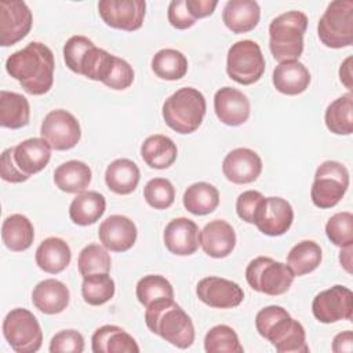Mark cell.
Masks as SVG:
<instances>
[{
    "mask_svg": "<svg viewBox=\"0 0 353 353\" xmlns=\"http://www.w3.org/2000/svg\"><path fill=\"white\" fill-rule=\"evenodd\" d=\"M54 54L40 41H32L6 61L7 73L30 95H43L54 84Z\"/></svg>",
    "mask_w": 353,
    "mask_h": 353,
    "instance_id": "6da1fadb",
    "label": "cell"
},
{
    "mask_svg": "<svg viewBox=\"0 0 353 353\" xmlns=\"http://www.w3.org/2000/svg\"><path fill=\"white\" fill-rule=\"evenodd\" d=\"M255 327L261 336L268 339L279 353H307L303 325L277 305L261 309L255 316Z\"/></svg>",
    "mask_w": 353,
    "mask_h": 353,
    "instance_id": "7a4b0ae2",
    "label": "cell"
},
{
    "mask_svg": "<svg viewBox=\"0 0 353 353\" xmlns=\"http://www.w3.org/2000/svg\"><path fill=\"white\" fill-rule=\"evenodd\" d=\"M145 323L153 334L179 349H188L194 342L193 321L172 298H161L146 306Z\"/></svg>",
    "mask_w": 353,
    "mask_h": 353,
    "instance_id": "3957f363",
    "label": "cell"
},
{
    "mask_svg": "<svg viewBox=\"0 0 353 353\" xmlns=\"http://www.w3.org/2000/svg\"><path fill=\"white\" fill-rule=\"evenodd\" d=\"M307 17L291 10L276 17L269 25V48L277 62L298 61L303 52Z\"/></svg>",
    "mask_w": 353,
    "mask_h": 353,
    "instance_id": "277c9868",
    "label": "cell"
},
{
    "mask_svg": "<svg viewBox=\"0 0 353 353\" xmlns=\"http://www.w3.org/2000/svg\"><path fill=\"white\" fill-rule=\"evenodd\" d=\"M205 110L204 95L193 87H182L164 101L161 114L171 130L192 134L201 125Z\"/></svg>",
    "mask_w": 353,
    "mask_h": 353,
    "instance_id": "5b68a950",
    "label": "cell"
},
{
    "mask_svg": "<svg viewBox=\"0 0 353 353\" xmlns=\"http://www.w3.org/2000/svg\"><path fill=\"white\" fill-rule=\"evenodd\" d=\"M294 273L287 263L274 261L269 256H256L245 268L248 285L261 294L276 296L285 294L292 281Z\"/></svg>",
    "mask_w": 353,
    "mask_h": 353,
    "instance_id": "8992f818",
    "label": "cell"
},
{
    "mask_svg": "<svg viewBox=\"0 0 353 353\" xmlns=\"http://www.w3.org/2000/svg\"><path fill=\"white\" fill-rule=\"evenodd\" d=\"M320 41L330 48H343L353 43V1L335 0L328 4L317 23Z\"/></svg>",
    "mask_w": 353,
    "mask_h": 353,
    "instance_id": "52a82bcc",
    "label": "cell"
},
{
    "mask_svg": "<svg viewBox=\"0 0 353 353\" xmlns=\"http://www.w3.org/2000/svg\"><path fill=\"white\" fill-rule=\"evenodd\" d=\"M349 188L347 168L335 160L321 163L314 174L310 189L312 203L319 208H332L345 196Z\"/></svg>",
    "mask_w": 353,
    "mask_h": 353,
    "instance_id": "ba28073f",
    "label": "cell"
},
{
    "mask_svg": "<svg viewBox=\"0 0 353 353\" xmlns=\"http://www.w3.org/2000/svg\"><path fill=\"white\" fill-rule=\"evenodd\" d=\"M3 335L17 353H34L43 343V331L36 316L23 307L7 313L3 320Z\"/></svg>",
    "mask_w": 353,
    "mask_h": 353,
    "instance_id": "9c48e42d",
    "label": "cell"
},
{
    "mask_svg": "<svg viewBox=\"0 0 353 353\" xmlns=\"http://www.w3.org/2000/svg\"><path fill=\"white\" fill-rule=\"evenodd\" d=\"M226 72L239 84L256 83L265 72V58L258 43L240 40L232 44L226 58Z\"/></svg>",
    "mask_w": 353,
    "mask_h": 353,
    "instance_id": "30bf717a",
    "label": "cell"
},
{
    "mask_svg": "<svg viewBox=\"0 0 353 353\" xmlns=\"http://www.w3.org/2000/svg\"><path fill=\"white\" fill-rule=\"evenodd\" d=\"M41 138L55 150H69L81 138V128L77 119L68 110L55 109L46 114L41 127Z\"/></svg>",
    "mask_w": 353,
    "mask_h": 353,
    "instance_id": "8fae6325",
    "label": "cell"
},
{
    "mask_svg": "<svg viewBox=\"0 0 353 353\" xmlns=\"http://www.w3.org/2000/svg\"><path fill=\"white\" fill-rule=\"evenodd\" d=\"M313 316L324 324L352 320L353 292L345 285H332L319 292L312 302Z\"/></svg>",
    "mask_w": 353,
    "mask_h": 353,
    "instance_id": "7c38bea8",
    "label": "cell"
},
{
    "mask_svg": "<svg viewBox=\"0 0 353 353\" xmlns=\"http://www.w3.org/2000/svg\"><path fill=\"white\" fill-rule=\"evenodd\" d=\"M33 15L25 1H0V46L10 47L21 41L32 29Z\"/></svg>",
    "mask_w": 353,
    "mask_h": 353,
    "instance_id": "4fadbf2b",
    "label": "cell"
},
{
    "mask_svg": "<svg viewBox=\"0 0 353 353\" xmlns=\"http://www.w3.org/2000/svg\"><path fill=\"white\" fill-rule=\"evenodd\" d=\"M98 12L108 26L132 32L143 23L146 3L143 0H101Z\"/></svg>",
    "mask_w": 353,
    "mask_h": 353,
    "instance_id": "5bb4252c",
    "label": "cell"
},
{
    "mask_svg": "<svg viewBox=\"0 0 353 353\" xmlns=\"http://www.w3.org/2000/svg\"><path fill=\"white\" fill-rule=\"evenodd\" d=\"M292 205L281 197H263L254 214V225L266 236H281L292 225Z\"/></svg>",
    "mask_w": 353,
    "mask_h": 353,
    "instance_id": "9a60e30c",
    "label": "cell"
},
{
    "mask_svg": "<svg viewBox=\"0 0 353 353\" xmlns=\"http://www.w3.org/2000/svg\"><path fill=\"white\" fill-rule=\"evenodd\" d=\"M196 294L203 303L215 309H232L244 299V291L237 283L218 276L201 279L197 283Z\"/></svg>",
    "mask_w": 353,
    "mask_h": 353,
    "instance_id": "2e32d148",
    "label": "cell"
},
{
    "mask_svg": "<svg viewBox=\"0 0 353 353\" xmlns=\"http://www.w3.org/2000/svg\"><path fill=\"white\" fill-rule=\"evenodd\" d=\"M222 172L226 179L233 183H251L256 181L262 172V160L252 149L236 148L225 156Z\"/></svg>",
    "mask_w": 353,
    "mask_h": 353,
    "instance_id": "e0dca14e",
    "label": "cell"
},
{
    "mask_svg": "<svg viewBox=\"0 0 353 353\" xmlns=\"http://www.w3.org/2000/svg\"><path fill=\"white\" fill-rule=\"evenodd\" d=\"M137 226L124 215H110L101 222L98 237L102 245L113 252L128 251L137 241Z\"/></svg>",
    "mask_w": 353,
    "mask_h": 353,
    "instance_id": "ac0fdd59",
    "label": "cell"
},
{
    "mask_svg": "<svg viewBox=\"0 0 353 353\" xmlns=\"http://www.w3.org/2000/svg\"><path fill=\"white\" fill-rule=\"evenodd\" d=\"M215 114L226 125H241L250 117V101L245 94L233 87H222L214 95Z\"/></svg>",
    "mask_w": 353,
    "mask_h": 353,
    "instance_id": "d6986e66",
    "label": "cell"
},
{
    "mask_svg": "<svg viewBox=\"0 0 353 353\" xmlns=\"http://www.w3.org/2000/svg\"><path fill=\"white\" fill-rule=\"evenodd\" d=\"M199 226L189 218L179 216L170 221L163 233L165 248L179 256L192 255L199 250Z\"/></svg>",
    "mask_w": 353,
    "mask_h": 353,
    "instance_id": "ffe728a7",
    "label": "cell"
},
{
    "mask_svg": "<svg viewBox=\"0 0 353 353\" xmlns=\"http://www.w3.org/2000/svg\"><path fill=\"white\" fill-rule=\"evenodd\" d=\"M51 146L44 138H29L11 146L12 160L17 168L28 178L40 172L51 159Z\"/></svg>",
    "mask_w": 353,
    "mask_h": 353,
    "instance_id": "44dd1931",
    "label": "cell"
},
{
    "mask_svg": "<svg viewBox=\"0 0 353 353\" xmlns=\"http://www.w3.org/2000/svg\"><path fill=\"white\" fill-rule=\"evenodd\" d=\"M203 251L211 258H225L236 247V232L230 223L223 219L208 222L199 236Z\"/></svg>",
    "mask_w": 353,
    "mask_h": 353,
    "instance_id": "7402d4cb",
    "label": "cell"
},
{
    "mask_svg": "<svg viewBox=\"0 0 353 353\" xmlns=\"http://www.w3.org/2000/svg\"><path fill=\"white\" fill-rule=\"evenodd\" d=\"M70 299L69 288L57 279H46L36 284L32 291V302L44 314L63 312Z\"/></svg>",
    "mask_w": 353,
    "mask_h": 353,
    "instance_id": "603a6c76",
    "label": "cell"
},
{
    "mask_svg": "<svg viewBox=\"0 0 353 353\" xmlns=\"http://www.w3.org/2000/svg\"><path fill=\"white\" fill-rule=\"evenodd\" d=\"M261 18L259 4L254 0H229L222 11L225 26L233 33H247L256 28Z\"/></svg>",
    "mask_w": 353,
    "mask_h": 353,
    "instance_id": "cb8c5ba5",
    "label": "cell"
},
{
    "mask_svg": "<svg viewBox=\"0 0 353 353\" xmlns=\"http://www.w3.org/2000/svg\"><path fill=\"white\" fill-rule=\"evenodd\" d=\"M274 88L285 95H298L306 91L310 84V73L299 61L280 62L272 76Z\"/></svg>",
    "mask_w": 353,
    "mask_h": 353,
    "instance_id": "d4e9b609",
    "label": "cell"
},
{
    "mask_svg": "<svg viewBox=\"0 0 353 353\" xmlns=\"http://www.w3.org/2000/svg\"><path fill=\"white\" fill-rule=\"evenodd\" d=\"M94 353H138L135 339L121 327L106 324L95 330L91 338Z\"/></svg>",
    "mask_w": 353,
    "mask_h": 353,
    "instance_id": "484cf974",
    "label": "cell"
},
{
    "mask_svg": "<svg viewBox=\"0 0 353 353\" xmlns=\"http://www.w3.org/2000/svg\"><path fill=\"white\" fill-rule=\"evenodd\" d=\"M34 259L37 266L46 273L58 274L70 263V247L59 237H47L37 247Z\"/></svg>",
    "mask_w": 353,
    "mask_h": 353,
    "instance_id": "4316f807",
    "label": "cell"
},
{
    "mask_svg": "<svg viewBox=\"0 0 353 353\" xmlns=\"http://www.w3.org/2000/svg\"><path fill=\"white\" fill-rule=\"evenodd\" d=\"M91 168L80 160L65 161L54 171V183L65 193L85 192L91 183Z\"/></svg>",
    "mask_w": 353,
    "mask_h": 353,
    "instance_id": "83f0119b",
    "label": "cell"
},
{
    "mask_svg": "<svg viewBox=\"0 0 353 353\" xmlns=\"http://www.w3.org/2000/svg\"><path fill=\"white\" fill-rule=\"evenodd\" d=\"M141 156L150 168L164 170L175 163L178 149L171 138L154 134L148 137L141 145Z\"/></svg>",
    "mask_w": 353,
    "mask_h": 353,
    "instance_id": "f1b7e54d",
    "label": "cell"
},
{
    "mask_svg": "<svg viewBox=\"0 0 353 353\" xmlns=\"http://www.w3.org/2000/svg\"><path fill=\"white\" fill-rule=\"evenodd\" d=\"M139 179L141 171L130 159H116L105 171L106 186L117 194L132 193L137 189Z\"/></svg>",
    "mask_w": 353,
    "mask_h": 353,
    "instance_id": "f546056e",
    "label": "cell"
},
{
    "mask_svg": "<svg viewBox=\"0 0 353 353\" xmlns=\"http://www.w3.org/2000/svg\"><path fill=\"white\" fill-rule=\"evenodd\" d=\"M106 210V200L103 194L95 190L81 192L72 200L69 205V216L73 223L88 226L95 223Z\"/></svg>",
    "mask_w": 353,
    "mask_h": 353,
    "instance_id": "4dcf8cb0",
    "label": "cell"
},
{
    "mask_svg": "<svg viewBox=\"0 0 353 353\" xmlns=\"http://www.w3.org/2000/svg\"><path fill=\"white\" fill-rule=\"evenodd\" d=\"M1 240L14 252L28 250L34 240V229L29 218L22 214L7 216L1 225Z\"/></svg>",
    "mask_w": 353,
    "mask_h": 353,
    "instance_id": "1f68e13d",
    "label": "cell"
},
{
    "mask_svg": "<svg viewBox=\"0 0 353 353\" xmlns=\"http://www.w3.org/2000/svg\"><path fill=\"white\" fill-rule=\"evenodd\" d=\"M30 106L28 99L12 91H0V124L1 127L18 130L29 124Z\"/></svg>",
    "mask_w": 353,
    "mask_h": 353,
    "instance_id": "d6a6232c",
    "label": "cell"
},
{
    "mask_svg": "<svg viewBox=\"0 0 353 353\" xmlns=\"http://www.w3.org/2000/svg\"><path fill=\"white\" fill-rule=\"evenodd\" d=\"M182 201L190 214L207 215L219 205V192L208 182H196L185 190Z\"/></svg>",
    "mask_w": 353,
    "mask_h": 353,
    "instance_id": "836d02e7",
    "label": "cell"
},
{
    "mask_svg": "<svg viewBox=\"0 0 353 353\" xmlns=\"http://www.w3.org/2000/svg\"><path fill=\"white\" fill-rule=\"evenodd\" d=\"M327 128L336 135H350L353 131V94L346 92L332 101L324 114Z\"/></svg>",
    "mask_w": 353,
    "mask_h": 353,
    "instance_id": "e575fe53",
    "label": "cell"
},
{
    "mask_svg": "<svg viewBox=\"0 0 353 353\" xmlns=\"http://www.w3.org/2000/svg\"><path fill=\"white\" fill-rule=\"evenodd\" d=\"M321 258V247L316 241L302 240L290 250L287 255V265L292 270L294 276H305L319 268Z\"/></svg>",
    "mask_w": 353,
    "mask_h": 353,
    "instance_id": "d590c367",
    "label": "cell"
},
{
    "mask_svg": "<svg viewBox=\"0 0 353 353\" xmlns=\"http://www.w3.org/2000/svg\"><path fill=\"white\" fill-rule=\"evenodd\" d=\"M152 70L159 79L175 81L186 74L188 59L178 50L163 48L153 55Z\"/></svg>",
    "mask_w": 353,
    "mask_h": 353,
    "instance_id": "8d00e7d4",
    "label": "cell"
},
{
    "mask_svg": "<svg viewBox=\"0 0 353 353\" xmlns=\"http://www.w3.org/2000/svg\"><path fill=\"white\" fill-rule=\"evenodd\" d=\"M114 281L109 273H97L83 277L81 295L91 306H101L114 295Z\"/></svg>",
    "mask_w": 353,
    "mask_h": 353,
    "instance_id": "74e56055",
    "label": "cell"
},
{
    "mask_svg": "<svg viewBox=\"0 0 353 353\" xmlns=\"http://www.w3.org/2000/svg\"><path fill=\"white\" fill-rule=\"evenodd\" d=\"M204 349L207 353H243L244 349L236 331L226 325L218 324L205 334Z\"/></svg>",
    "mask_w": 353,
    "mask_h": 353,
    "instance_id": "f35d334b",
    "label": "cell"
},
{
    "mask_svg": "<svg viewBox=\"0 0 353 353\" xmlns=\"http://www.w3.org/2000/svg\"><path fill=\"white\" fill-rule=\"evenodd\" d=\"M77 266L79 273L83 277L97 273H109L112 268V259L103 245L88 244L80 251Z\"/></svg>",
    "mask_w": 353,
    "mask_h": 353,
    "instance_id": "ab89813d",
    "label": "cell"
},
{
    "mask_svg": "<svg viewBox=\"0 0 353 353\" xmlns=\"http://www.w3.org/2000/svg\"><path fill=\"white\" fill-rule=\"evenodd\" d=\"M135 294L145 307L152 302L161 298H172L174 299V288L171 283L160 274H148L143 276L135 287Z\"/></svg>",
    "mask_w": 353,
    "mask_h": 353,
    "instance_id": "60d3db41",
    "label": "cell"
},
{
    "mask_svg": "<svg viewBox=\"0 0 353 353\" xmlns=\"http://www.w3.org/2000/svg\"><path fill=\"white\" fill-rule=\"evenodd\" d=\"M325 234L339 248L353 245V214L349 211L334 214L325 225Z\"/></svg>",
    "mask_w": 353,
    "mask_h": 353,
    "instance_id": "b9f144b4",
    "label": "cell"
},
{
    "mask_svg": "<svg viewBox=\"0 0 353 353\" xmlns=\"http://www.w3.org/2000/svg\"><path fill=\"white\" fill-rule=\"evenodd\" d=\"M143 197L154 210H165L171 207L175 200V189L168 179L153 178L145 185Z\"/></svg>",
    "mask_w": 353,
    "mask_h": 353,
    "instance_id": "7bdbcfd3",
    "label": "cell"
},
{
    "mask_svg": "<svg viewBox=\"0 0 353 353\" xmlns=\"http://www.w3.org/2000/svg\"><path fill=\"white\" fill-rule=\"evenodd\" d=\"M92 46H95V44L85 36L76 34V36H72L70 39H68V41L63 46V59H65L66 66L72 72L80 74L81 59Z\"/></svg>",
    "mask_w": 353,
    "mask_h": 353,
    "instance_id": "ee69618b",
    "label": "cell"
},
{
    "mask_svg": "<svg viewBox=\"0 0 353 353\" xmlns=\"http://www.w3.org/2000/svg\"><path fill=\"white\" fill-rule=\"evenodd\" d=\"M51 353H81L84 350V338L76 330H63L57 332L50 342Z\"/></svg>",
    "mask_w": 353,
    "mask_h": 353,
    "instance_id": "f6af8a7d",
    "label": "cell"
},
{
    "mask_svg": "<svg viewBox=\"0 0 353 353\" xmlns=\"http://www.w3.org/2000/svg\"><path fill=\"white\" fill-rule=\"evenodd\" d=\"M263 197L265 196L258 190H245L239 194L236 200V212L239 218L247 223H254V214Z\"/></svg>",
    "mask_w": 353,
    "mask_h": 353,
    "instance_id": "bcb514c9",
    "label": "cell"
},
{
    "mask_svg": "<svg viewBox=\"0 0 353 353\" xmlns=\"http://www.w3.org/2000/svg\"><path fill=\"white\" fill-rule=\"evenodd\" d=\"M168 22L176 28V29H188L192 28L196 22V19L192 17L190 11L186 7V1L185 0H172L168 4Z\"/></svg>",
    "mask_w": 353,
    "mask_h": 353,
    "instance_id": "7dc6e473",
    "label": "cell"
},
{
    "mask_svg": "<svg viewBox=\"0 0 353 353\" xmlns=\"http://www.w3.org/2000/svg\"><path fill=\"white\" fill-rule=\"evenodd\" d=\"M0 174L1 178L6 182H11V183H21L28 181L29 178L25 176L15 165L14 160H12V154H11V148L3 150L1 157H0Z\"/></svg>",
    "mask_w": 353,
    "mask_h": 353,
    "instance_id": "c3c4849f",
    "label": "cell"
},
{
    "mask_svg": "<svg viewBox=\"0 0 353 353\" xmlns=\"http://www.w3.org/2000/svg\"><path fill=\"white\" fill-rule=\"evenodd\" d=\"M186 7L190 11L194 19L205 18L212 15L215 7L218 6L216 0H185Z\"/></svg>",
    "mask_w": 353,
    "mask_h": 353,
    "instance_id": "681fc988",
    "label": "cell"
},
{
    "mask_svg": "<svg viewBox=\"0 0 353 353\" xmlns=\"http://www.w3.org/2000/svg\"><path fill=\"white\" fill-rule=\"evenodd\" d=\"M353 350V332L350 330L339 332L334 336L332 352L334 353H350Z\"/></svg>",
    "mask_w": 353,
    "mask_h": 353,
    "instance_id": "f907efd6",
    "label": "cell"
},
{
    "mask_svg": "<svg viewBox=\"0 0 353 353\" xmlns=\"http://www.w3.org/2000/svg\"><path fill=\"white\" fill-rule=\"evenodd\" d=\"M339 79L342 81V84L349 90V92H352L353 84H352V57H347L339 68Z\"/></svg>",
    "mask_w": 353,
    "mask_h": 353,
    "instance_id": "816d5d0a",
    "label": "cell"
},
{
    "mask_svg": "<svg viewBox=\"0 0 353 353\" xmlns=\"http://www.w3.org/2000/svg\"><path fill=\"white\" fill-rule=\"evenodd\" d=\"M352 250H353L352 245H349V247L341 248V252H339V262L347 273H352Z\"/></svg>",
    "mask_w": 353,
    "mask_h": 353,
    "instance_id": "f5cc1de1",
    "label": "cell"
}]
</instances>
